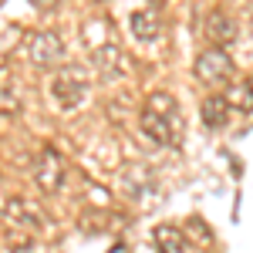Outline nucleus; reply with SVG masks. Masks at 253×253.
<instances>
[{
  "label": "nucleus",
  "mask_w": 253,
  "mask_h": 253,
  "mask_svg": "<svg viewBox=\"0 0 253 253\" xmlns=\"http://www.w3.org/2000/svg\"><path fill=\"white\" fill-rule=\"evenodd\" d=\"M138 128L145 132V138H152L156 145L175 149L182 142V115H179L175 98L166 95V91L149 95V101L142 105V115H138Z\"/></svg>",
  "instance_id": "f257e3e1"
},
{
  "label": "nucleus",
  "mask_w": 253,
  "mask_h": 253,
  "mask_svg": "<svg viewBox=\"0 0 253 253\" xmlns=\"http://www.w3.org/2000/svg\"><path fill=\"white\" fill-rule=\"evenodd\" d=\"M64 172H68L64 156H61L54 145H44L41 156L34 159V182H38V189L44 196L61 193V186H64Z\"/></svg>",
  "instance_id": "f03ea898"
},
{
  "label": "nucleus",
  "mask_w": 253,
  "mask_h": 253,
  "mask_svg": "<svg viewBox=\"0 0 253 253\" xmlns=\"http://www.w3.org/2000/svg\"><path fill=\"white\" fill-rule=\"evenodd\" d=\"M233 75L236 68L223 47H210L196 58V78L203 84H233Z\"/></svg>",
  "instance_id": "7ed1b4c3"
},
{
  "label": "nucleus",
  "mask_w": 253,
  "mask_h": 253,
  "mask_svg": "<svg viewBox=\"0 0 253 253\" xmlns=\"http://www.w3.org/2000/svg\"><path fill=\"white\" fill-rule=\"evenodd\" d=\"M84 91H88V84H84L78 68H64L58 78L51 81V98L58 101V108H64V112L78 108L81 101H84Z\"/></svg>",
  "instance_id": "20e7f679"
},
{
  "label": "nucleus",
  "mask_w": 253,
  "mask_h": 253,
  "mask_svg": "<svg viewBox=\"0 0 253 253\" xmlns=\"http://www.w3.org/2000/svg\"><path fill=\"white\" fill-rule=\"evenodd\" d=\"M27 58H31L34 68H54L64 58V44H61L58 34L38 31V34H31V41H27Z\"/></svg>",
  "instance_id": "39448f33"
},
{
  "label": "nucleus",
  "mask_w": 253,
  "mask_h": 253,
  "mask_svg": "<svg viewBox=\"0 0 253 253\" xmlns=\"http://www.w3.org/2000/svg\"><path fill=\"white\" fill-rule=\"evenodd\" d=\"M3 219H7V226L10 230H20V233H38L41 230V213L34 203H27V199H7V206H3Z\"/></svg>",
  "instance_id": "423d86ee"
},
{
  "label": "nucleus",
  "mask_w": 253,
  "mask_h": 253,
  "mask_svg": "<svg viewBox=\"0 0 253 253\" xmlns=\"http://www.w3.org/2000/svg\"><path fill=\"white\" fill-rule=\"evenodd\" d=\"M203 31H206V38L213 47H226L230 41L236 38V24L230 14H223V10H210L206 20H203Z\"/></svg>",
  "instance_id": "0eeeda50"
},
{
  "label": "nucleus",
  "mask_w": 253,
  "mask_h": 253,
  "mask_svg": "<svg viewBox=\"0 0 253 253\" xmlns=\"http://www.w3.org/2000/svg\"><path fill=\"white\" fill-rule=\"evenodd\" d=\"M91 61H95V68L105 78H115L125 68V54H122L118 44H98V47H91Z\"/></svg>",
  "instance_id": "6e6552de"
},
{
  "label": "nucleus",
  "mask_w": 253,
  "mask_h": 253,
  "mask_svg": "<svg viewBox=\"0 0 253 253\" xmlns=\"http://www.w3.org/2000/svg\"><path fill=\"white\" fill-rule=\"evenodd\" d=\"M199 115H203V125L216 132V128H223V125L230 122V101L223 95H210L199 105Z\"/></svg>",
  "instance_id": "1a4fd4ad"
},
{
  "label": "nucleus",
  "mask_w": 253,
  "mask_h": 253,
  "mask_svg": "<svg viewBox=\"0 0 253 253\" xmlns=\"http://www.w3.org/2000/svg\"><path fill=\"white\" fill-rule=\"evenodd\" d=\"M128 27H132V38L135 41H156L159 31H162V20H159L156 10H135L128 17Z\"/></svg>",
  "instance_id": "9d476101"
},
{
  "label": "nucleus",
  "mask_w": 253,
  "mask_h": 253,
  "mask_svg": "<svg viewBox=\"0 0 253 253\" xmlns=\"http://www.w3.org/2000/svg\"><path fill=\"white\" fill-rule=\"evenodd\" d=\"M223 98L230 101V108H240V112H253V88H250V81H233V84H226Z\"/></svg>",
  "instance_id": "9b49d317"
},
{
  "label": "nucleus",
  "mask_w": 253,
  "mask_h": 253,
  "mask_svg": "<svg viewBox=\"0 0 253 253\" xmlns=\"http://www.w3.org/2000/svg\"><path fill=\"white\" fill-rule=\"evenodd\" d=\"M156 250L159 253H186V236L175 226H159L156 230Z\"/></svg>",
  "instance_id": "f8f14e48"
},
{
  "label": "nucleus",
  "mask_w": 253,
  "mask_h": 253,
  "mask_svg": "<svg viewBox=\"0 0 253 253\" xmlns=\"http://www.w3.org/2000/svg\"><path fill=\"white\" fill-rule=\"evenodd\" d=\"M10 250L14 253H34V233H20V230H10Z\"/></svg>",
  "instance_id": "ddd939ff"
},
{
  "label": "nucleus",
  "mask_w": 253,
  "mask_h": 253,
  "mask_svg": "<svg viewBox=\"0 0 253 253\" xmlns=\"http://www.w3.org/2000/svg\"><path fill=\"white\" fill-rule=\"evenodd\" d=\"M31 3H34V7H41V10H51V7H54V3H61V0H31Z\"/></svg>",
  "instance_id": "4468645a"
},
{
  "label": "nucleus",
  "mask_w": 253,
  "mask_h": 253,
  "mask_svg": "<svg viewBox=\"0 0 253 253\" xmlns=\"http://www.w3.org/2000/svg\"><path fill=\"white\" fill-rule=\"evenodd\" d=\"M247 81H250V88H253V78H247Z\"/></svg>",
  "instance_id": "2eb2a0df"
}]
</instances>
